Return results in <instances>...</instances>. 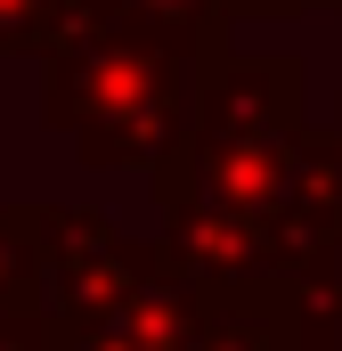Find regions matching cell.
Masks as SVG:
<instances>
[{
    "label": "cell",
    "instance_id": "ba28073f",
    "mask_svg": "<svg viewBox=\"0 0 342 351\" xmlns=\"http://www.w3.org/2000/svg\"><path fill=\"white\" fill-rule=\"evenodd\" d=\"M0 311H49L41 213H33V204H0Z\"/></svg>",
    "mask_w": 342,
    "mask_h": 351
},
{
    "label": "cell",
    "instance_id": "6da1fadb",
    "mask_svg": "<svg viewBox=\"0 0 342 351\" xmlns=\"http://www.w3.org/2000/svg\"><path fill=\"white\" fill-rule=\"evenodd\" d=\"M310 147V66L285 49L245 58L228 33L196 49V106L187 147L147 180L155 196H212L245 221H277Z\"/></svg>",
    "mask_w": 342,
    "mask_h": 351
},
{
    "label": "cell",
    "instance_id": "277c9868",
    "mask_svg": "<svg viewBox=\"0 0 342 351\" xmlns=\"http://www.w3.org/2000/svg\"><path fill=\"white\" fill-rule=\"evenodd\" d=\"M163 204V269L187 278V286H253V278H277V254H269V229L212 204V196H155Z\"/></svg>",
    "mask_w": 342,
    "mask_h": 351
},
{
    "label": "cell",
    "instance_id": "8992f818",
    "mask_svg": "<svg viewBox=\"0 0 342 351\" xmlns=\"http://www.w3.org/2000/svg\"><path fill=\"white\" fill-rule=\"evenodd\" d=\"M90 25H98L90 0H0V58H57Z\"/></svg>",
    "mask_w": 342,
    "mask_h": 351
},
{
    "label": "cell",
    "instance_id": "5b68a950",
    "mask_svg": "<svg viewBox=\"0 0 342 351\" xmlns=\"http://www.w3.org/2000/svg\"><path fill=\"white\" fill-rule=\"evenodd\" d=\"M66 351H204V286L187 278H147L131 302L66 327Z\"/></svg>",
    "mask_w": 342,
    "mask_h": 351
},
{
    "label": "cell",
    "instance_id": "3957f363",
    "mask_svg": "<svg viewBox=\"0 0 342 351\" xmlns=\"http://www.w3.org/2000/svg\"><path fill=\"white\" fill-rule=\"evenodd\" d=\"M33 213H41V278H49L57 327H82L98 311L131 302L147 278H163V245L114 229L106 213H82V204H33Z\"/></svg>",
    "mask_w": 342,
    "mask_h": 351
},
{
    "label": "cell",
    "instance_id": "8fae6325",
    "mask_svg": "<svg viewBox=\"0 0 342 351\" xmlns=\"http://www.w3.org/2000/svg\"><path fill=\"white\" fill-rule=\"evenodd\" d=\"M310 8H334V16H342V0H310Z\"/></svg>",
    "mask_w": 342,
    "mask_h": 351
},
{
    "label": "cell",
    "instance_id": "9c48e42d",
    "mask_svg": "<svg viewBox=\"0 0 342 351\" xmlns=\"http://www.w3.org/2000/svg\"><path fill=\"white\" fill-rule=\"evenodd\" d=\"M0 351H66V327L49 311H0Z\"/></svg>",
    "mask_w": 342,
    "mask_h": 351
},
{
    "label": "cell",
    "instance_id": "30bf717a",
    "mask_svg": "<svg viewBox=\"0 0 342 351\" xmlns=\"http://www.w3.org/2000/svg\"><path fill=\"white\" fill-rule=\"evenodd\" d=\"M293 8H310V0H228V25L237 16H293Z\"/></svg>",
    "mask_w": 342,
    "mask_h": 351
},
{
    "label": "cell",
    "instance_id": "52a82bcc",
    "mask_svg": "<svg viewBox=\"0 0 342 351\" xmlns=\"http://www.w3.org/2000/svg\"><path fill=\"white\" fill-rule=\"evenodd\" d=\"M98 8V25L114 16V25H147V33H163L179 49H204V41H220L228 33V0H90Z\"/></svg>",
    "mask_w": 342,
    "mask_h": 351
},
{
    "label": "cell",
    "instance_id": "7a4b0ae2",
    "mask_svg": "<svg viewBox=\"0 0 342 351\" xmlns=\"http://www.w3.org/2000/svg\"><path fill=\"white\" fill-rule=\"evenodd\" d=\"M196 106V49H179L147 25H90L57 58H41V114L74 139L90 172L155 180L187 147Z\"/></svg>",
    "mask_w": 342,
    "mask_h": 351
}]
</instances>
